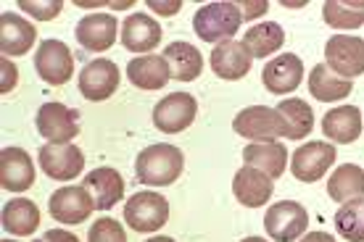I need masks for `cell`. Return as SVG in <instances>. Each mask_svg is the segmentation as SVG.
<instances>
[{"mask_svg": "<svg viewBox=\"0 0 364 242\" xmlns=\"http://www.w3.org/2000/svg\"><path fill=\"white\" fill-rule=\"evenodd\" d=\"M251 63H254V58L246 50V45L235 43V40L214 45V50H211V69H214V74H217L219 79H228V82L243 79L251 72Z\"/></svg>", "mask_w": 364, "mask_h": 242, "instance_id": "18", "label": "cell"}, {"mask_svg": "<svg viewBox=\"0 0 364 242\" xmlns=\"http://www.w3.org/2000/svg\"><path fill=\"white\" fill-rule=\"evenodd\" d=\"M0 74H3V77H0V92L6 95V92H11L14 87H16V79H18L16 66H14V63L6 58V55L0 58Z\"/></svg>", "mask_w": 364, "mask_h": 242, "instance_id": "35", "label": "cell"}, {"mask_svg": "<svg viewBox=\"0 0 364 242\" xmlns=\"http://www.w3.org/2000/svg\"><path fill=\"white\" fill-rule=\"evenodd\" d=\"M182 169H185V155L180 148L172 143H154L146 150H140L135 161V177L143 185L151 187H166L180 180Z\"/></svg>", "mask_w": 364, "mask_h": 242, "instance_id": "1", "label": "cell"}, {"mask_svg": "<svg viewBox=\"0 0 364 242\" xmlns=\"http://www.w3.org/2000/svg\"><path fill=\"white\" fill-rule=\"evenodd\" d=\"M48 211L55 221L61 224H82L90 219L95 211V200H92L90 189L85 185H69V187L55 189L50 200H48Z\"/></svg>", "mask_w": 364, "mask_h": 242, "instance_id": "9", "label": "cell"}, {"mask_svg": "<svg viewBox=\"0 0 364 242\" xmlns=\"http://www.w3.org/2000/svg\"><path fill=\"white\" fill-rule=\"evenodd\" d=\"M37 158H40L43 171L55 182L77 180L85 171V155L74 143H61V145L48 143L40 148Z\"/></svg>", "mask_w": 364, "mask_h": 242, "instance_id": "11", "label": "cell"}, {"mask_svg": "<svg viewBox=\"0 0 364 242\" xmlns=\"http://www.w3.org/2000/svg\"><path fill=\"white\" fill-rule=\"evenodd\" d=\"M90 242H127V234H124V226L114 221V219H98L92 221L90 234H87Z\"/></svg>", "mask_w": 364, "mask_h": 242, "instance_id": "33", "label": "cell"}, {"mask_svg": "<svg viewBox=\"0 0 364 242\" xmlns=\"http://www.w3.org/2000/svg\"><path fill=\"white\" fill-rule=\"evenodd\" d=\"M322 16L333 29H359L364 24V0H328Z\"/></svg>", "mask_w": 364, "mask_h": 242, "instance_id": "31", "label": "cell"}, {"mask_svg": "<svg viewBox=\"0 0 364 242\" xmlns=\"http://www.w3.org/2000/svg\"><path fill=\"white\" fill-rule=\"evenodd\" d=\"M325 66L354 82V77L364 74V40L356 35H333L325 45Z\"/></svg>", "mask_w": 364, "mask_h": 242, "instance_id": "5", "label": "cell"}, {"mask_svg": "<svg viewBox=\"0 0 364 242\" xmlns=\"http://www.w3.org/2000/svg\"><path fill=\"white\" fill-rule=\"evenodd\" d=\"M146 242H174L172 237H151V240H146Z\"/></svg>", "mask_w": 364, "mask_h": 242, "instance_id": "40", "label": "cell"}, {"mask_svg": "<svg viewBox=\"0 0 364 242\" xmlns=\"http://www.w3.org/2000/svg\"><path fill=\"white\" fill-rule=\"evenodd\" d=\"M37 40V29L29 24L27 18L18 13H3L0 16V50L3 55H24L32 50Z\"/></svg>", "mask_w": 364, "mask_h": 242, "instance_id": "22", "label": "cell"}, {"mask_svg": "<svg viewBox=\"0 0 364 242\" xmlns=\"http://www.w3.org/2000/svg\"><path fill=\"white\" fill-rule=\"evenodd\" d=\"M18 9L27 11L29 16H35L37 21H50L64 11L61 0H48V3H37V0H18Z\"/></svg>", "mask_w": 364, "mask_h": 242, "instance_id": "34", "label": "cell"}, {"mask_svg": "<svg viewBox=\"0 0 364 242\" xmlns=\"http://www.w3.org/2000/svg\"><path fill=\"white\" fill-rule=\"evenodd\" d=\"M243 242H267V240H264V237H246Z\"/></svg>", "mask_w": 364, "mask_h": 242, "instance_id": "41", "label": "cell"}, {"mask_svg": "<svg viewBox=\"0 0 364 242\" xmlns=\"http://www.w3.org/2000/svg\"><path fill=\"white\" fill-rule=\"evenodd\" d=\"M196 114H198L196 95L174 92V95H166L154 106V126L164 135H177V132H185L196 121Z\"/></svg>", "mask_w": 364, "mask_h": 242, "instance_id": "7", "label": "cell"}, {"mask_svg": "<svg viewBox=\"0 0 364 242\" xmlns=\"http://www.w3.org/2000/svg\"><path fill=\"white\" fill-rule=\"evenodd\" d=\"M161 27L154 16L148 13H132V16L124 18L122 24V45L132 50V53H146L154 50L159 43H161Z\"/></svg>", "mask_w": 364, "mask_h": 242, "instance_id": "20", "label": "cell"}, {"mask_svg": "<svg viewBox=\"0 0 364 242\" xmlns=\"http://www.w3.org/2000/svg\"><path fill=\"white\" fill-rule=\"evenodd\" d=\"M37 132L46 137L48 143H72L80 135V111L64 106V103H46L37 111Z\"/></svg>", "mask_w": 364, "mask_h": 242, "instance_id": "10", "label": "cell"}, {"mask_svg": "<svg viewBox=\"0 0 364 242\" xmlns=\"http://www.w3.org/2000/svg\"><path fill=\"white\" fill-rule=\"evenodd\" d=\"M336 158H338L336 145L319 143V140H314V143H304L299 150L293 153L291 171L296 180L311 185V182H319L325 174H328V169L336 163Z\"/></svg>", "mask_w": 364, "mask_h": 242, "instance_id": "12", "label": "cell"}, {"mask_svg": "<svg viewBox=\"0 0 364 242\" xmlns=\"http://www.w3.org/2000/svg\"><path fill=\"white\" fill-rule=\"evenodd\" d=\"M35 69L40 79L50 87H61L72 79L74 74V55L66 43L61 40H43L35 53Z\"/></svg>", "mask_w": 364, "mask_h": 242, "instance_id": "8", "label": "cell"}, {"mask_svg": "<svg viewBox=\"0 0 364 242\" xmlns=\"http://www.w3.org/2000/svg\"><path fill=\"white\" fill-rule=\"evenodd\" d=\"M237 9L246 11L243 18H256V16H262V13H267L269 3H267V0H251V3H248V0H240V3H237Z\"/></svg>", "mask_w": 364, "mask_h": 242, "instance_id": "36", "label": "cell"}, {"mask_svg": "<svg viewBox=\"0 0 364 242\" xmlns=\"http://www.w3.org/2000/svg\"><path fill=\"white\" fill-rule=\"evenodd\" d=\"M285 43V29L274 21H264V24H254L243 35V45L251 53V58H267V55L277 53Z\"/></svg>", "mask_w": 364, "mask_h": 242, "instance_id": "29", "label": "cell"}, {"mask_svg": "<svg viewBox=\"0 0 364 242\" xmlns=\"http://www.w3.org/2000/svg\"><path fill=\"white\" fill-rule=\"evenodd\" d=\"M164 58L169 61L172 66V77L180 82H193L198 79L200 72H203V58H200V50L191 43H172V45H166L164 50Z\"/></svg>", "mask_w": 364, "mask_h": 242, "instance_id": "27", "label": "cell"}, {"mask_svg": "<svg viewBox=\"0 0 364 242\" xmlns=\"http://www.w3.org/2000/svg\"><path fill=\"white\" fill-rule=\"evenodd\" d=\"M40 242H80V237L72 232H66V229H48Z\"/></svg>", "mask_w": 364, "mask_h": 242, "instance_id": "38", "label": "cell"}, {"mask_svg": "<svg viewBox=\"0 0 364 242\" xmlns=\"http://www.w3.org/2000/svg\"><path fill=\"white\" fill-rule=\"evenodd\" d=\"M0 219H3V229L9 234H16V237L35 234V229L40 226V208L27 197H16L3 206Z\"/></svg>", "mask_w": 364, "mask_h": 242, "instance_id": "25", "label": "cell"}, {"mask_svg": "<svg viewBox=\"0 0 364 242\" xmlns=\"http://www.w3.org/2000/svg\"><path fill=\"white\" fill-rule=\"evenodd\" d=\"M301 242H336V237L328 232H309L301 237Z\"/></svg>", "mask_w": 364, "mask_h": 242, "instance_id": "39", "label": "cell"}, {"mask_svg": "<svg viewBox=\"0 0 364 242\" xmlns=\"http://www.w3.org/2000/svg\"><path fill=\"white\" fill-rule=\"evenodd\" d=\"M277 114L285 119L288 126V140H304L314 129V111L306 100L301 98H285L277 106Z\"/></svg>", "mask_w": 364, "mask_h": 242, "instance_id": "30", "label": "cell"}, {"mask_svg": "<svg viewBox=\"0 0 364 242\" xmlns=\"http://www.w3.org/2000/svg\"><path fill=\"white\" fill-rule=\"evenodd\" d=\"M328 195L336 203H348L354 197H364V169L356 163H343L338 166L328 180Z\"/></svg>", "mask_w": 364, "mask_h": 242, "instance_id": "28", "label": "cell"}, {"mask_svg": "<svg viewBox=\"0 0 364 242\" xmlns=\"http://www.w3.org/2000/svg\"><path fill=\"white\" fill-rule=\"evenodd\" d=\"M124 221L132 232H159L169 221V200L159 192H135L124 206Z\"/></svg>", "mask_w": 364, "mask_h": 242, "instance_id": "4", "label": "cell"}, {"mask_svg": "<svg viewBox=\"0 0 364 242\" xmlns=\"http://www.w3.org/2000/svg\"><path fill=\"white\" fill-rule=\"evenodd\" d=\"M304 79V61L296 53H280L264 66L262 82L272 95H291Z\"/></svg>", "mask_w": 364, "mask_h": 242, "instance_id": "14", "label": "cell"}, {"mask_svg": "<svg viewBox=\"0 0 364 242\" xmlns=\"http://www.w3.org/2000/svg\"><path fill=\"white\" fill-rule=\"evenodd\" d=\"M351 90H354V82L343 79V77H338V74H333L325 63H317V66L311 69L309 92L317 100H322V103H336V100L348 98V95H351Z\"/></svg>", "mask_w": 364, "mask_h": 242, "instance_id": "26", "label": "cell"}, {"mask_svg": "<svg viewBox=\"0 0 364 242\" xmlns=\"http://www.w3.org/2000/svg\"><path fill=\"white\" fill-rule=\"evenodd\" d=\"M322 135L330 137L333 143L351 145L362 135V111L356 106L333 108L322 116Z\"/></svg>", "mask_w": 364, "mask_h": 242, "instance_id": "23", "label": "cell"}, {"mask_svg": "<svg viewBox=\"0 0 364 242\" xmlns=\"http://www.w3.org/2000/svg\"><path fill=\"white\" fill-rule=\"evenodd\" d=\"M35 182V163L21 148H3L0 153V185L9 192H24Z\"/></svg>", "mask_w": 364, "mask_h": 242, "instance_id": "16", "label": "cell"}, {"mask_svg": "<svg viewBox=\"0 0 364 242\" xmlns=\"http://www.w3.org/2000/svg\"><path fill=\"white\" fill-rule=\"evenodd\" d=\"M232 129L237 137H246L251 143H277V137H288L285 119L277 108L269 106H248L232 119Z\"/></svg>", "mask_w": 364, "mask_h": 242, "instance_id": "3", "label": "cell"}, {"mask_svg": "<svg viewBox=\"0 0 364 242\" xmlns=\"http://www.w3.org/2000/svg\"><path fill=\"white\" fill-rule=\"evenodd\" d=\"M148 9L156 11V13H161V16H174V13H180L182 3L180 0H169V3H161V0H148Z\"/></svg>", "mask_w": 364, "mask_h": 242, "instance_id": "37", "label": "cell"}, {"mask_svg": "<svg viewBox=\"0 0 364 242\" xmlns=\"http://www.w3.org/2000/svg\"><path fill=\"white\" fill-rule=\"evenodd\" d=\"M243 24V13L237 9V3H228V0H219V3H206L196 11L193 16V29L196 35L209 43V45H222L230 43L237 35V29Z\"/></svg>", "mask_w": 364, "mask_h": 242, "instance_id": "2", "label": "cell"}, {"mask_svg": "<svg viewBox=\"0 0 364 242\" xmlns=\"http://www.w3.org/2000/svg\"><path fill=\"white\" fill-rule=\"evenodd\" d=\"M309 226L306 208L296 200H280L269 206L264 216V229L274 242H296Z\"/></svg>", "mask_w": 364, "mask_h": 242, "instance_id": "6", "label": "cell"}, {"mask_svg": "<svg viewBox=\"0 0 364 242\" xmlns=\"http://www.w3.org/2000/svg\"><path fill=\"white\" fill-rule=\"evenodd\" d=\"M336 229L348 242H364V197H354L338 208Z\"/></svg>", "mask_w": 364, "mask_h": 242, "instance_id": "32", "label": "cell"}, {"mask_svg": "<svg viewBox=\"0 0 364 242\" xmlns=\"http://www.w3.org/2000/svg\"><path fill=\"white\" fill-rule=\"evenodd\" d=\"M243 161L251 169L264 171L269 180H280L288 166V150L282 143H251L243 150Z\"/></svg>", "mask_w": 364, "mask_h": 242, "instance_id": "24", "label": "cell"}, {"mask_svg": "<svg viewBox=\"0 0 364 242\" xmlns=\"http://www.w3.org/2000/svg\"><path fill=\"white\" fill-rule=\"evenodd\" d=\"M3 242H14V240H3Z\"/></svg>", "mask_w": 364, "mask_h": 242, "instance_id": "42", "label": "cell"}, {"mask_svg": "<svg viewBox=\"0 0 364 242\" xmlns=\"http://www.w3.org/2000/svg\"><path fill=\"white\" fill-rule=\"evenodd\" d=\"M119 24L111 13H87L85 18H80V24L74 29L77 43L90 50V53H103L117 43Z\"/></svg>", "mask_w": 364, "mask_h": 242, "instance_id": "15", "label": "cell"}, {"mask_svg": "<svg viewBox=\"0 0 364 242\" xmlns=\"http://www.w3.org/2000/svg\"><path fill=\"white\" fill-rule=\"evenodd\" d=\"M232 192H235L237 203L246 208H262L272 197L274 180H269L264 171L243 166L232 180Z\"/></svg>", "mask_w": 364, "mask_h": 242, "instance_id": "19", "label": "cell"}, {"mask_svg": "<svg viewBox=\"0 0 364 242\" xmlns=\"http://www.w3.org/2000/svg\"><path fill=\"white\" fill-rule=\"evenodd\" d=\"M85 187L90 189L92 200H95V211H111L119 200L124 197V180L117 169L111 166H100L92 169L85 177Z\"/></svg>", "mask_w": 364, "mask_h": 242, "instance_id": "21", "label": "cell"}, {"mask_svg": "<svg viewBox=\"0 0 364 242\" xmlns=\"http://www.w3.org/2000/svg\"><path fill=\"white\" fill-rule=\"evenodd\" d=\"M127 79L137 90H161L172 79V66L164 55H137L127 66Z\"/></svg>", "mask_w": 364, "mask_h": 242, "instance_id": "17", "label": "cell"}, {"mask_svg": "<svg viewBox=\"0 0 364 242\" xmlns=\"http://www.w3.org/2000/svg\"><path fill=\"white\" fill-rule=\"evenodd\" d=\"M119 87V66L109 58H95L82 69L80 74V92L82 98L100 103L111 98Z\"/></svg>", "mask_w": 364, "mask_h": 242, "instance_id": "13", "label": "cell"}]
</instances>
